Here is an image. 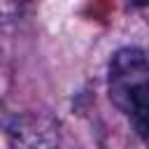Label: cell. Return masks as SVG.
Returning <instances> with one entry per match:
<instances>
[{
    "label": "cell",
    "instance_id": "1",
    "mask_svg": "<svg viewBox=\"0 0 149 149\" xmlns=\"http://www.w3.org/2000/svg\"><path fill=\"white\" fill-rule=\"evenodd\" d=\"M109 98L149 149V58L133 47L116 51L107 74Z\"/></svg>",
    "mask_w": 149,
    "mask_h": 149
}]
</instances>
